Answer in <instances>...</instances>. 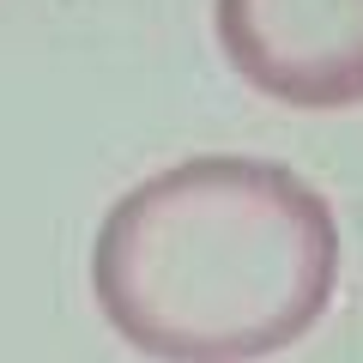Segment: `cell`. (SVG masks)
I'll list each match as a JSON object with an SVG mask.
<instances>
[{
  "instance_id": "obj_1",
  "label": "cell",
  "mask_w": 363,
  "mask_h": 363,
  "mask_svg": "<svg viewBox=\"0 0 363 363\" xmlns=\"http://www.w3.org/2000/svg\"><path fill=\"white\" fill-rule=\"evenodd\" d=\"M339 285L333 206L285 164L206 152L133 182L91 242L109 327L157 363L297 345Z\"/></svg>"
},
{
  "instance_id": "obj_2",
  "label": "cell",
  "mask_w": 363,
  "mask_h": 363,
  "mask_svg": "<svg viewBox=\"0 0 363 363\" xmlns=\"http://www.w3.org/2000/svg\"><path fill=\"white\" fill-rule=\"evenodd\" d=\"M224 61L272 104H363V0H218Z\"/></svg>"
}]
</instances>
